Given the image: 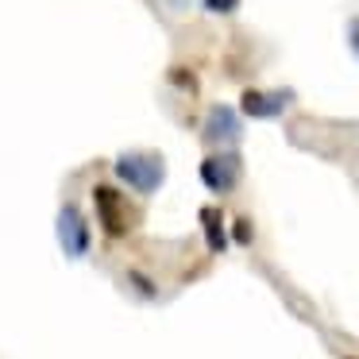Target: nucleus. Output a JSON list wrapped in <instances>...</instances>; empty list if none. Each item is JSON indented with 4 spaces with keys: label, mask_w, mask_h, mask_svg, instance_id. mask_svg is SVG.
<instances>
[{
    "label": "nucleus",
    "mask_w": 359,
    "mask_h": 359,
    "mask_svg": "<svg viewBox=\"0 0 359 359\" xmlns=\"http://www.w3.org/2000/svg\"><path fill=\"white\" fill-rule=\"evenodd\" d=\"M112 174H116V182L124 189L151 197L166 182V158L158 151H124V155L112 158Z\"/></svg>",
    "instance_id": "nucleus-1"
},
{
    "label": "nucleus",
    "mask_w": 359,
    "mask_h": 359,
    "mask_svg": "<svg viewBox=\"0 0 359 359\" xmlns=\"http://www.w3.org/2000/svg\"><path fill=\"white\" fill-rule=\"evenodd\" d=\"M201 182L209 194H232L236 182H240V155L236 151H212L201 158Z\"/></svg>",
    "instance_id": "nucleus-5"
},
{
    "label": "nucleus",
    "mask_w": 359,
    "mask_h": 359,
    "mask_svg": "<svg viewBox=\"0 0 359 359\" xmlns=\"http://www.w3.org/2000/svg\"><path fill=\"white\" fill-rule=\"evenodd\" d=\"M240 135H243V120L232 104H212L205 112V124H201L205 147H232V143H240Z\"/></svg>",
    "instance_id": "nucleus-4"
},
{
    "label": "nucleus",
    "mask_w": 359,
    "mask_h": 359,
    "mask_svg": "<svg viewBox=\"0 0 359 359\" xmlns=\"http://www.w3.org/2000/svg\"><path fill=\"white\" fill-rule=\"evenodd\" d=\"M93 209H97V220H101L104 236L116 243L128 240L132 228L140 224V209L132 205V197L120 194V186H109V182L93 186Z\"/></svg>",
    "instance_id": "nucleus-2"
},
{
    "label": "nucleus",
    "mask_w": 359,
    "mask_h": 359,
    "mask_svg": "<svg viewBox=\"0 0 359 359\" xmlns=\"http://www.w3.org/2000/svg\"><path fill=\"white\" fill-rule=\"evenodd\" d=\"M228 240H232V243H240V248H248V243H251V220H236V224H232V232H228Z\"/></svg>",
    "instance_id": "nucleus-9"
},
{
    "label": "nucleus",
    "mask_w": 359,
    "mask_h": 359,
    "mask_svg": "<svg viewBox=\"0 0 359 359\" xmlns=\"http://www.w3.org/2000/svg\"><path fill=\"white\" fill-rule=\"evenodd\" d=\"M348 47H351V55L359 58V16L348 24Z\"/></svg>",
    "instance_id": "nucleus-12"
},
{
    "label": "nucleus",
    "mask_w": 359,
    "mask_h": 359,
    "mask_svg": "<svg viewBox=\"0 0 359 359\" xmlns=\"http://www.w3.org/2000/svg\"><path fill=\"white\" fill-rule=\"evenodd\" d=\"M55 236H58V248L66 251V259H86L93 251V228H89V217L78 201H62L55 217Z\"/></svg>",
    "instance_id": "nucleus-3"
},
{
    "label": "nucleus",
    "mask_w": 359,
    "mask_h": 359,
    "mask_svg": "<svg viewBox=\"0 0 359 359\" xmlns=\"http://www.w3.org/2000/svg\"><path fill=\"white\" fill-rule=\"evenodd\" d=\"M197 220H201V232H205V243H209V251H224L228 243V228H224V212L217 209V205H205L201 212H197Z\"/></svg>",
    "instance_id": "nucleus-7"
},
{
    "label": "nucleus",
    "mask_w": 359,
    "mask_h": 359,
    "mask_svg": "<svg viewBox=\"0 0 359 359\" xmlns=\"http://www.w3.org/2000/svg\"><path fill=\"white\" fill-rule=\"evenodd\" d=\"M344 359H359V355H344Z\"/></svg>",
    "instance_id": "nucleus-13"
},
{
    "label": "nucleus",
    "mask_w": 359,
    "mask_h": 359,
    "mask_svg": "<svg viewBox=\"0 0 359 359\" xmlns=\"http://www.w3.org/2000/svg\"><path fill=\"white\" fill-rule=\"evenodd\" d=\"M128 282H132V286L140 290V294L147 297V302H155V297H158V286H155V282H151V278H147V274H143V271H135V266H132V271H128Z\"/></svg>",
    "instance_id": "nucleus-8"
},
{
    "label": "nucleus",
    "mask_w": 359,
    "mask_h": 359,
    "mask_svg": "<svg viewBox=\"0 0 359 359\" xmlns=\"http://www.w3.org/2000/svg\"><path fill=\"white\" fill-rule=\"evenodd\" d=\"M205 12H212V16H232L236 8H240V0H201Z\"/></svg>",
    "instance_id": "nucleus-10"
},
{
    "label": "nucleus",
    "mask_w": 359,
    "mask_h": 359,
    "mask_svg": "<svg viewBox=\"0 0 359 359\" xmlns=\"http://www.w3.org/2000/svg\"><path fill=\"white\" fill-rule=\"evenodd\" d=\"M170 81H174L178 89H186V93H197V78H194L189 70H170Z\"/></svg>",
    "instance_id": "nucleus-11"
},
{
    "label": "nucleus",
    "mask_w": 359,
    "mask_h": 359,
    "mask_svg": "<svg viewBox=\"0 0 359 359\" xmlns=\"http://www.w3.org/2000/svg\"><path fill=\"white\" fill-rule=\"evenodd\" d=\"M294 101L290 89H243L240 97V112L251 120H274L286 112V104Z\"/></svg>",
    "instance_id": "nucleus-6"
}]
</instances>
